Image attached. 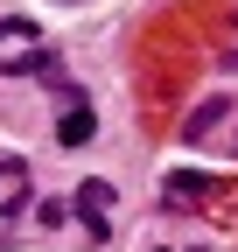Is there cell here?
Wrapping results in <instances>:
<instances>
[{"instance_id":"obj_1","label":"cell","mask_w":238,"mask_h":252,"mask_svg":"<svg viewBox=\"0 0 238 252\" xmlns=\"http://www.w3.org/2000/svg\"><path fill=\"white\" fill-rule=\"evenodd\" d=\"M42 63H49V49L35 35V21H0V77H28Z\"/></svg>"},{"instance_id":"obj_2","label":"cell","mask_w":238,"mask_h":252,"mask_svg":"<svg viewBox=\"0 0 238 252\" xmlns=\"http://www.w3.org/2000/svg\"><path fill=\"white\" fill-rule=\"evenodd\" d=\"M105 210H112V182H84V189H77V217H84V231H91V238H112Z\"/></svg>"},{"instance_id":"obj_3","label":"cell","mask_w":238,"mask_h":252,"mask_svg":"<svg viewBox=\"0 0 238 252\" xmlns=\"http://www.w3.org/2000/svg\"><path fill=\"white\" fill-rule=\"evenodd\" d=\"M28 196V161H14V154H0V210H14Z\"/></svg>"},{"instance_id":"obj_4","label":"cell","mask_w":238,"mask_h":252,"mask_svg":"<svg viewBox=\"0 0 238 252\" xmlns=\"http://www.w3.org/2000/svg\"><path fill=\"white\" fill-rule=\"evenodd\" d=\"M91 126H98L91 105H70L63 119H56V140H63V147H84V140H91Z\"/></svg>"},{"instance_id":"obj_5","label":"cell","mask_w":238,"mask_h":252,"mask_svg":"<svg viewBox=\"0 0 238 252\" xmlns=\"http://www.w3.org/2000/svg\"><path fill=\"white\" fill-rule=\"evenodd\" d=\"M224 119V98H210V105H203V112H189V126H182V133L189 140H203V133H210V126Z\"/></svg>"}]
</instances>
